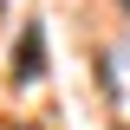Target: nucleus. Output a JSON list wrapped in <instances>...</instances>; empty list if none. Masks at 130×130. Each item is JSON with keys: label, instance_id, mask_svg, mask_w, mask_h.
<instances>
[]
</instances>
